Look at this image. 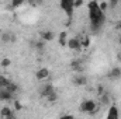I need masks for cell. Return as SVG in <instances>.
I'll return each instance as SVG.
<instances>
[{
    "label": "cell",
    "instance_id": "obj_1",
    "mask_svg": "<svg viewBox=\"0 0 121 119\" xmlns=\"http://www.w3.org/2000/svg\"><path fill=\"white\" fill-rule=\"evenodd\" d=\"M87 17H89L91 34L100 32L101 28L104 27V23H106V14L100 10L99 1L91 0V1L87 3Z\"/></svg>",
    "mask_w": 121,
    "mask_h": 119
},
{
    "label": "cell",
    "instance_id": "obj_2",
    "mask_svg": "<svg viewBox=\"0 0 121 119\" xmlns=\"http://www.w3.org/2000/svg\"><path fill=\"white\" fill-rule=\"evenodd\" d=\"M80 112L83 114H94L97 109H99V101L93 99V98H87V99H83L80 102V107H79Z\"/></svg>",
    "mask_w": 121,
    "mask_h": 119
},
{
    "label": "cell",
    "instance_id": "obj_3",
    "mask_svg": "<svg viewBox=\"0 0 121 119\" xmlns=\"http://www.w3.org/2000/svg\"><path fill=\"white\" fill-rule=\"evenodd\" d=\"M60 10L66 14L68 20H72L73 13H75V7H73V0H60L59 3Z\"/></svg>",
    "mask_w": 121,
    "mask_h": 119
},
{
    "label": "cell",
    "instance_id": "obj_4",
    "mask_svg": "<svg viewBox=\"0 0 121 119\" xmlns=\"http://www.w3.org/2000/svg\"><path fill=\"white\" fill-rule=\"evenodd\" d=\"M66 46H68L70 51H75V52H80V51H82V45H80L79 36H72V38H69Z\"/></svg>",
    "mask_w": 121,
    "mask_h": 119
},
{
    "label": "cell",
    "instance_id": "obj_5",
    "mask_svg": "<svg viewBox=\"0 0 121 119\" xmlns=\"http://www.w3.org/2000/svg\"><path fill=\"white\" fill-rule=\"evenodd\" d=\"M106 119H120V109H118L117 104H111L108 107Z\"/></svg>",
    "mask_w": 121,
    "mask_h": 119
},
{
    "label": "cell",
    "instance_id": "obj_6",
    "mask_svg": "<svg viewBox=\"0 0 121 119\" xmlns=\"http://www.w3.org/2000/svg\"><path fill=\"white\" fill-rule=\"evenodd\" d=\"M49 76H51V71H49L48 67H41V69H38L37 73H35V79H37L38 81H45V80L49 79Z\"/></svg>",
    "mask_w": 121,
    "mask_h": 119
},
{
    "label": "cell",
    "instance_id": "obj_7",
    "mask_svg": "<svg viewBox=\"0 0 121 119\" xmlns=\"http://www.w3.org/2000/svg\"><path fill=\"white\" fill-rule=\"evenodd\" d=\"M72 81H73V84L76 87H85L89 80H87V77L83 73H79V74H75V77L72 79Z\"/></svg>",
    "mask_w": 121,
    "mask_h": 119
},
{
    "label": "cell",
    "instance_id": "obj_8",
    "mask_svg": "<svg viewBox=\"0 0 121 119\" xmlns=\"http://www.w3.org/2000/svg\"><path fill=\"white\" fill-rule=\"evenodd\" d=\"M54 91H56V90H55V87H54L51 83H45V84L39 88V95H41L42 98H47V97H48L49 94H52Z\"/></svg>",
    "mask_w": 121,
    "mask_h": 119
},
{
    "label": "cell",
    "instance_id": "obj_9",
    "mask_svg": "<svg viewBox=\"0 0 121 119\" xmlns=\"http://www.w3.org/2000/svg\"><path fill=\"white\" fill-rule=\"evenodd\" d=\"M70 67L73 71H76V74L83 73V60L82 59H73L70 62Z\"/></svg>",
    "mask_w": 121,
    "mask_h": 119
},
{
    "label": "cell",
    "instance_id": "obj_10",
    "mask_svg": "<svg viewBox=\"0 0 121 119\" xmlns=\"http://www.w3.org/2000/svg\"><path fill=\"white\" fill-rule=\"evenodd\" d=\"M0 39L3 44H13V42H16V35L13 32H3L0 35Z\"/></svg>",
    "mask_w": 121,
    "mask_h": 119
},
{
    "label": "cell",
    "instance_id": "obj_11",
    "mask_svg": "<svg viewBox=\"0 0 121 119\" xmlns=\"http://www.w3.org/2000/svg\"><path fill=\"white\" fill-rule=\"evenodd\" d=\"M14 94H11L10 91L7 90H0V102H9V101H13L14 99Z\"/></svg>",
    "mask_w": 121,
    "mask_h": 119
},
{
    "label": "cell",
    "instance_id": "obj_12",
    "mask_svg": "<svg viewBox=\"0 0 121 119\" xmlns=\"http://www.w3.org/2000/svg\"><path fill=\"white\" fill-rule=\"evenodd\" d=\"M14 112H16L14 109H11L10 107H7V105H6V107H3V108L0 109V118H1V119L10 118V116H13V115H16Z\"/></svg>",
    "mask_w": 121,
    "mask_h": 119
},
{
    "label": "cell",
    "instance_id": "obj_13",
    "mask_svg": "<svg viewBox=\"0 0 121 119\" xmlns=\"http://www.w3.org/2000/svg\"><path fill=\"white\" fill-rule=\"evenodd\" d=\"M107 77H108V80H117V79H120L121 77V67H113L108 71Z\"/></svg>",
    "mask_w": 121,
    "mask_h": 119
},
{
    "label": "cell",
    "instance_id": "obj_14",
    "mask_svg": "<svg viewBox=\"0 0 121 119\" xmlns=\"http://www.w3.org/2000/svg\"><path fill=\"white\" fill-rule=\"evenodd\" d=\"M79 39H80V45H82V49H86V48H89L90 46V35L89 34H82L80 36H79Z\"/></svg>",
    "mask_w": 121,
    "mask_h": 119
},
{
    "label": "cell",
    "instance_id": "obj_15",
    "mask_svg": "<svg viewBox=\"0 0 121 119\" xmlns=\"http://www.w3.org/2000/svg\"><path fill=\"white\" fill-rule=\"evenodd\" d=\"M41 38H42V41L44 42H51L54 38H55V32L54 31H44L42 34H41Z\"/></svg>",
    "mask_w": 121,
    "mask_h": 119
},
{
    "label": "cell",
    "instance_id": "obj_16",
    "mask_svg": "<svg viewBox=\"0 0 121 119\" xmlns=\"http://www.w3.org/2000/svg\"><path fill=\"white\" fill-rule=\"evenodd\" d=\"M68 32L66 31H62L59 34V36H58V42H59V45L60 46H66L68 45Z\"/></svg>",
    "mask_w": 121,
    "mask_h": 119
},
{
    "label": "cell",
    "instance_id": "obj_17",
    "mask_svg": "<svg viewBox=\"0 0 121 119\" xmlns=\"http://www.w3.org/2000/svg\"><path fill=\"white\" fill-rule=\"evenodd\" d=\"M10 84V79L4 74H0V90L7 88V86Z\"/></svg>",
    "mask_w": 121,
    "mask_h": 119
},
{
    "label": "cell",
    "instance_id": "obj_18",
    "mask_svg": "<svg viewBox=\"0 0 121 119\" xmlns=\"http://www.w3.org/2000/svg\"><path fill=\"white\" fill-rule=\"evenodd\" d=\"M111 102V98H110V94L108 92H103L101 95H100V104L101 105H106V104H110Z\"/></svg>",
    "mask_w": 121,
    "mask_h": 119
},
{
    "label": "cell",
    "instance_id": "obj_19",
    "mask_svg": "<svg viewBox=\"0 0 121 119\" xmlns=\"http://www.w3.org/2000/svg\"><path fill=\"white\" fill-rule=\"evenodd\" d=\"M4 90H7V91H10L11 94H14V95H16V92L18 91V86H17L16 83H13V81H10V84L7 86V88H4Z\"/></svg>",
    "mask_w": 121,
    "mask_h": 119
},
{
    "label": "cell",
    "instance_id": "obj_20",
    "mask_svg": "<svg viewBox=\"0 0 121 119\" xmlns=\"http://www.w3.org/2000/svg\"><path fill=\"white\" fill-rule=\"evenodd\" d=\"M45 99H47L49 104H54V102H56V101H58V92H56V91H54V92H52V94H49V95H48Z\"/></svg>",
    "mask_w": 121,
    "mask_h": 119
},
{
    "label": "cell",
    "instance_id": "obj_21",
    "mask_svg": "<svg viewBox=\"0 0 121 119\" xmlns=\"http://www.w3.org/2000/svg\"><path fill=\"white\" fill-rule=\"evenodd\" d=\"M99 7H100V10H101L104 14H106V11L110 8V7H108V1H100V3H99Z\"/></svg>",
    "mask_w": 121,
    "mask_h": 119
},
{
    "label": "cell",
    "instance_id": "obj_22",
    "mask_svg": "<svg viewBox=\"0 0 121 119\" xmlns=\"http://www.w3.org/2000/svg\"><path fill=\"white\" fill-rule=\"evenodd\" d=\"M23 4H24V1H23V0H17V1H16V0H13V1H11V4H10V7H11V8H18V7H21Z\"/></svg>",
    "mask_w": 121,
    "mask_h": 119
},
{
    "label": "cell",
    "instance_id": "obj_23",
    "mask_svg": "<svg viewBox=\"0 0 121 119\" xmlns=\"http://www.w3.org/2000/svg\"><path fill=\"white\" fill-rule=\"evenodd\" d=\"M45 44H47V42H44L42 39H41V41H38V42H35V48H37V51H39V52H41V51H44Z\"/></svg>",
    "mask_w": 121,
    "mask_h": 119
},
{
    "label": "cell",
    "instance_id": "obj_24",
    "mask_svg": "<svg viewBox=\"0 0 121 119\" xmlns=\"http://www.w3.org/2000/svg\"><path fill=\"white\" fill-rule=\"evenodd\" d=\"M0 64H1V67H10L11 66V60L9 59V58H4L0 62Z\"/></svg>",
    "mask_w": 121,
    "mask_h": 119
},
{
    "label": "cell",
    "instance_id": "obj_25",
    "mask_svg": "<svg viewBox=\"0 0 121 119\" xmlns=\"http://www.w3.org/2000/svg\"><path fill=\"white\" fill-rule=\"evenodd\" d=\"M85 3H83V0H73V7H75V10L76 8H79V7H82Z\"/></svg>",
    "mask_w": 121,
    "mask_h": 119
},
{
    "label": "cell",
    "instance_id": "obj_26",
    "mask_svg": "<svg viewBox=\"0 0 121 119\" xmlns=\"http://www.w3.org/2000/svg\"><path fill=\"white\" fill-rule=\"evenodd\" d=\"M13 104H14V111H21V104H20V101H17V99H14L13 101Z\"/></svg>",
    "mask_w": 121,
    "mask_h": 119
},
{
    "label": "cell",
    "instance_id": "obj_27",
    "mask_svg": "<svg viewBox=\"0 0 121 119\" xmlns=\"http://www.w3.org/2000/svg\"><path fill=\"white\" fill-rule=\"evenodd\" d=\"M59 119H76L73 115H70V114H66V115H62Z\"/></svg>",
    "mask_w": 121,
    "mask_h": 119
},
{
    "label": "cell",
    "instance_id": "obj_28",
    "mask_svg": "<svg viewBox=\"0 0 121 119\" xmlns=\"http://www.w3.org/2000/svg\"><path fill=\"white\" fill-rule=\"evenodd\" d=\"M117 60L121 63V52H120V53H117Z\"/></svg>",
    "mask_w": 121,
    "mask_h": 119
},
{
    "label": "cell",
    "instance_id": "obj_29",
    "mask_svg": "<svg viewBox=\"0 0 121 119\" xmlns=\"http://www.w3.org/2000/svg\"><path fill=\"white\" fill-rule=\"evenodd\" d=\"M6 119H17V116H16V115H13V116H10V118H6Z\"/></svg>",
    "mask_w": 121,
    "mask_h": 119
},
{
    "label": "cell",
    "instance_id": "obj_30",
    "mask_svg": "<svg viewBox=\"0 0 121 119\" xmlns=\"http://www.w3.org/2000/svg\"><path fill=\"white\" fill-rule=\"evenodd\" d=\"M118 44L121 45V34H120V36H118Z\"/></svg>",
    "mask_w": 121,
    "mask_h": 119
}]
</instances>
